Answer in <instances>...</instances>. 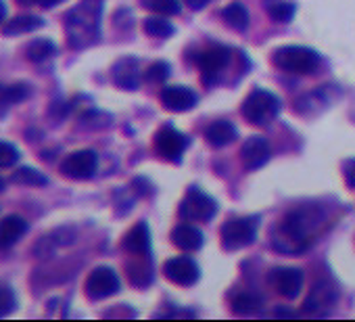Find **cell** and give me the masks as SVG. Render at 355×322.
Segmentation results:
<instances>
[{
    "instance_id": "cell-1",
    "label": "cell",
    "mask_w": 355,
    "mask_h": 322,
    "mask_svg": "<svg viewBox=\"0 0 355 322\" xmlns=\"http://www.w3.org/2000/svg\"><path fill=\"white\" fill-rule=\"evenodd\" d=\"M322 224V212L318 207H299L282 218L274 230V249L282 253H303L313 243V235Z\"/></svg>"
},
{
    "instance_id": "cell-2",
    "label": "cell",
    "mask_w": 355,
    "mask_h": 322,
    "mask_svg": "<svg viewBox=\"0 0 355 322\" xmlns=\"http://www.w3.org/2000/svg\"><path fill=\"white\" fill-rule=\"evenodd\" d=\"M101 15L103 9L98 0H84L82 5L65 15V34L71 49H86L94 44L101 36Z\"/></svg>"
},
{
    "instance_id": "cell-3",
    "label": "cell",
    "mask_w": 355,
    "mask_h": 322,
    "mask_svg": "<svg viewBox=\"0 0 355 322\" xmlns=\"http://www.w3.org/2000/svg\"><path fill=\"white\" fill-rule=\"evenodd\" d=\"M272 63L286 74L309 76L320 65V53L309 46H282L272 55Z\"/></svg>"
},
{
    "instance_id": "cell-4",
    "label": "cell",
    "mask_w": 355,
    "mask_h": 322,
    "mask_svg": "<svg viewBox=\"0 0 355 322\" xmlns=\"http://www.w3.org/2000/svg\"><path fill=\"white\" fill-rule=\"evenodd\" d=\"M280 113V99L263 88H255L243 103V117L255 126H270Z\"/></svg>"
},
{
    "instance_id": "cell-5",
    "label": "cell",
    "mask_w": 355,
    "mask_h": 322,
    "mask_svg": "<svg viewBox=\"0 0 355 322\" xmlns=\"http://www.w3.org/2000/svg\"><path fill=\"white\" fill-rule=\"evenodd\" d=\"M259 218L245 216V218H230L222 226V243L228 251H236L249 247L257 239Z\"/></svg>"
},
{
    "instance_id": "cell-6",
    "label": "cell",
    "mask_w": 355,
    "mask_h": 322,
    "mask_svg": "<svg viewBox=\"0 0 355 322\" xmlns=\"http://www.w3.org/2000/svg\"><path fill=\"white\" fill-rule=\"evenodd\" d=\"M178 214H180L184 222H209L218 214V203L199 187H191L180 203Z\"/></svg>"
},
{
    "instance_id": "cell-7",
    "label": "cell",
    "mask_w": 355,
    "mask_h": 322,
    "mask_svg": "<svg viewBox=\"0 0 355 322\" xmlns=\"http://www.w3.org/2000/svg\"><path fill=\"white\" fill-rule=\"evenodd\" d=\"M189 144H191L189 136L182 134V132H178L173 126H163L155 134V151H157V155H161L165 161H171V164H180Z\"/></svg>"
},
{
    "instance_id": "cell-8",
    "label": "cell",
    "mask_w": 355,
    "mask_h": 322,
    "mask_svg": "<svg viewBox=\"0 0 355 322\" xmlns=\"http://www.w3.org/2000/svg\"><path fill=\"white\" fill-rule=\"evenodd\" d=\"M232 59V51L220 44L207 46L205 51H201L199 55V69H201V80L207 86H214L216 82H220L222 71L228 67Z\"/></svg>"
},
{
    "instance_id": "cell-9",
    "label": "cell",
    "mask_w": 355,
    "mask_h": 322,
    "mask_svg": "<svg viewBox=\"0 0 355 322\" xmlns=\"http://www.w3.org/2000/svg\"><path fill=\"white\" fill-rule=\"evenodd\" d=\"M96 168H98V155L90 149L73 151L61 161L63 176L71 180H90L96 174Z\"/></svg>"
},
{
    "instance_id": "cell-10",
    "label": "cell",
    "mask_w": 355,
    "mask_h": 322,
    "mask_svg": "<svg viewBox=\"0 0 355 322\" xmlns=\"http://www.w3.org/2000/svg\"><path fill=\"white\" fill-rule=\"evenodd\" d=\"M121 289V280L117 276V272L109 266H98L94 268L86 282H84V291L90 299L98 301V299H107L111 295H115Z\"/></svg>"
},
{
    "instance_id": "cell-11",
    "label": "cell",
    "mask_w": 355,
    "mask_h": 322,
    "mask_svg": "<svg viewBox=\"0 0 355 322\" xmlns=\"http://www.w3.org/2000/svg\"><path fill=\"white\" fill-rule=\"evenodd\" d=\"M303 270L293 266H276L268 272V282L272 285V289L286 299L299 297L303 289Z\"/></svg>"
},
{
    "instance_id": "cell-12",
    "label": "cell",
    "mask_w": 355,
    "mask_h": 322,
    "mask_svg": "<svg viewBox=\"0 0 355 322\" xmlns=\"http://www.w3.org/2000/svg\"><path fill=\"white\" fill-rule=\"evenodd\" d=\"M163 274L167 280H171L173 285H180V287H191L199 280L201 270L197 266V262L189 255H178L171 257L163 264Z\"/></svg>"
},
{
    "instance_id": "cell-13",
    "label": "cell",
    "mask_w": 355,
    "mask_h": 322,
    "mask_svg": "<svg viewBox=\"0 0 355 322\" xmlns=\"http://www.w3.org/2000/svg\"><path fill=\"white\" fill-rule=\"evenodd\" d=\"M270 155H272V149L263 136H251L241 146V161L247 170H257L266 166L270 161Z\"/></svg>"
},
{
    "instance_id": "cell-14",
    "label": "cell",
    "mask_w": 355,
    "mask_h": 322,
    "mask_svg": "<svg viewBox=\"0 0 355 322\" xmlns=\"http://www.w3.org/2000/svg\"><path fill=\"white\" fill-rule=\"evenodd\" d=\"M161 103L169 111L182 113V111H191L197 105V94L187 86H165L161 90Z\"/></svg>"
},
{
    "instance_id": "cell-15",
    "label": "cell",
    "mask_w": 355,
    "mask_h": 322,
    "mask_svg": "<svg viewBox=\"0 0 355 322\" xmlns=\"http://www.w3.org/2000/svg\"><path fill=\"white\" fill-rule=\"evenodd\" d=\"M111 78H113L115 86H119L121 90H136L138 84H140L138 59H136V57H121V59L113 65Z\"/></svg>"
},
{
    "instance_id": "cell-16",
    "label": "cell",
    "mask_w": 355,
    "mask_h": 322,
    "mask_svg": "<svg viewBox=\"0 0 355 322\" xmlns=\"http://www.w3.org/2000/svg\"><path fill=\"white\" fill-rule=\"evenodd\" d=\"M121 249L130 255H150V230L146 222H136L123 237Z\"/></svg>"
},
{
    "instance_id": "cell-17",
    "label": "cell",
    "mask_w": 355,
    "mask_h": 322,
    "mask_svg": "<svg viewBox=\"0 0 355 322\" xmlns=\"http://www.w3.org/2000/svg\"><path fill=\"white\" fill-rule=\"evenodd\" d=\"M338 299V289L332 280H318L313 285V289L309 291L307 299H305V307L307 310H324V307H332Z\"/></svg>"
},
{
    "instance_id": "cell-18",
    "label": "cell",
    "mask_w": 355,
    "mask_h": 322,
    "mask_svg": "<svg viewBox=\"0 0 355 322\" xmlns=\"http://www.w3.org/2000/svg\"><path fill=\"white\" fill-rule=\"evenodd\" d=\"M28 232V222L21 216H7L0 220V251H7L13 245L21 241V237Z\"/></svg>"
},
{
    "instance_id": "cell-19",
    "label": "cell",
    "mask_w": 355,
    "mask_h": 322,
    "mask_svg": "<svg viewBox=\"0 0 355 322\" xmlns=\"http://www.w3.org/2000/svg\"><path fill=\"white\" fill-rule=\"evenodd\" d=\"M171 241L178 249H182V251H199L205 243V237L197 226L184 222V224H178L171 230Z\"/></svg>"
},
{
    "instance_id": "cell-20",
    "label": "cell",
    "mask_w": 355,
    "mask_h": 322,
    "mask_svg": "<svg viewBox=\"0 0 355 322\" xmlns=\"http://www.w3.org/2000/svg\"><path fill=\"white\" fill-rule=\"evenodd\" d=\"M125 272H128L130 282L138 289H146L155 278L153 264H150L148 255H134V262L125 264Z\"/></svg>"
},
{
    "instance_id": "cell-21",
    "label": "cell",
    "mask_w": 355,
    "mask_h": 322,
    "mask_svg": "<svg viewBox=\"0 0 355 322\" xmlns=\"http://www.w3.org/2000/svg\"><path fill=\"white\" fill-rule=\"evenodd\" d=\"M236 128L234 124L226 121V119H220V121H214L207 130H205V138L211 146L216 149H222V146H228L234 138H236Z\"/></svg>"
},
{
    "instance_id": "cell-22",
    "label": "cell",
    "mask_w": 355,
    "mask_h": 322,
    "mask_svg": "<svg viewBox=\"0 0 355 322\" xmlns=\"http://www.w3.org/2000/svg\"><path fill=\"white\" fill-rule=\"evenodd\" d=\"M44 26V19L38 15H17L13 19H9L3 26V34L5 36H19V34H30L34 30H40Z\"/></svg>"
},
{
    "instance_id": "cell-23",
    "label": "cell",
    "mask_w": 355,
    "mask_h": 322,
    "mask_svg": "<svg viewBox=\"0 0 355 322\" xmlns=\"http://www.w3.org/2000/svg\"><path fill=\"white\" fill-rule=\"evenodd\" d=\"M222 19L228 28H232L236 32H245L249 28V11L241 3H230L222 11Z\"/></svg>"
},
{
    "instance_id": "cell-24",
    "label": "cell",
    "mask_w": 355,
    "mask_h": 322,
    "mask_svg": "<svg viewBox=\"0 0 355 322\" xmlns=\"http://www.w3.org/2000/svg\"><path fill=\"white\" fill-rule=\"evenodd\" d=\"M55 55H57V46L49 38H36L26 49V57L32 63H42V61H46V59H51Z\"/></svg>"
},
{
    "instance_id": "cell-25",
    "label": "cell",
    "mask_w": 355,
    "mask_h": 322,
    "mask_svg": "<svg viewBox=\"0 0 355 322\" xmlns=\"http://www.w3.org/2000/svg\"><path fill=\"white\" fill-rule=\"evenodd\" d=\"M30 96V86L26 84H15V86H7L0 90V115H3L7 109H11L13 105L26 101Z\"/></svg>"
},
{
    "instance_id": "cell-26",
    "label": "cell",
    "mask_w": 355,
    "mask_h": 322,
    "mask_svg": "<svg viewBox=\"0 0 355 322\" xmlns=\"http://www.w3.org/2000/svg\"><path fill=\"white\" fill-rule=\"evenodd\" d=\"M11 183L21 185V187H44V185H49V178L42 172H38L36 168H19L17 172H13Z\"/></svg>"
},
{
    "instance_id": "cell-27",
    "label": "cell",
    "mask_w": 355,
    "mask_h": 322,
    "mask_svg": "<svg viewBox=\"0 0 355 322\" xmlns=\"http://www.w3.org/2000/svg\"><path fill=\"white\" fill-rule=\"evenodd\" d=\"M142 28H144V34H148L153 38H169L175 32L171 22L165 17H148V19H144Z\"/></svg>"
},
{
    "instance_id": "cell-28",
    "label": "cell",
    "mask_w": 355,
    "mask_h": 322,
    "mask_svg": "<svg viewBox=\"0 0 355 322\" xmlns=\"http://www.w3.org/2000/svg\"><path fill=\"white\" fill-rule=\"evenodd\" d=\"M140 5L159 15H178L182 9L178 0H140Z\"/></svg>"
},
{
    "instance_id": "cell-29",
    "label": "cell",
    "mask_w": 355,
    "mask_h": 322,
    "mask_svg": "<svg viewBox=\"0 0 355 322\" xmlns=\"http://www.w3.org/2000/svg\"><path fill=\"white\" fill-rule=\"evenodd\" d=\"M295 5L293 3H276L268 9V15L276 22V24H288L295 17Z\"/></svg>"
},
{
    "instance_id": "cell-30",
    "label": "cell",
    "mask_w": 355,
    "mask_h": 322,
    "mask_svg": "<svg viewBox=\"0 0 355 322\" xmlns=\"http://www.w3.org/2000/svg\"><path fill=\"white\" fill-rule=\"evenodd\" d=\"M19 149L11 142L0 140V168H11L19 161Z\"/></svg>"
},
{
    "instance_id": "cell-31",
    "label": "cell",
    "mask_w": 355,
    "mask_h": 322,
    "mask_svg": "<svg viewBox=\"0 0 355 322\" xmlns=\"http://www.w3.org/2000/svg\"><path fill=\"white\" fill-rule=\"evenodd\" d=\"M261 305V299L253 293H239L232 301V307L236 312H253Z\"/></svg>"
},
{
    "instance_id": "cell-32",
    "label": "cell",
    "mask_w": 355,
    "mask_h": 322,
    "mask_svg": "<svg viewBox=\"0 0 355 322\" xmlns=\"http://www.w3.org/2000/svg\"><path fill=\"white\" fill-rule=\"evenodd\" d=\"M169 65L165 63V61H157V63H153L148 69H146V82H150V84H163L167 78H169Z\"/></svg>"
},
{
    "instance_id": "cell-33",
    "label": "cell",
    "mask_w": 355,
    "mask_h": 322,
    "mask_svg": "<svg viewBox=\"0 0 355 322\" xmlns=\"http://www.w3.org/2000/svg\"><path fill=\"white\" fill-rule=\"evenodd\" d=\"M15 305H17V297H15V293L11 291V287L0 285V316H5V314L13 312Z\"/></svg>"
},
{
    "instance_id": "cell-34",
    "label": "cell",
    "mask_w": 355,
    "mask_h": 322,
    "mask_svg": "<svg viewBox=\"0 0 355 322\" xmlns=\"http://www.w3.org/2000/svg\"><path fill=\"white\" fill-rule=\"evenodd\" d=\"M343 174H345V180L351 189H355V159H347L343 164Z\"/></svg>"
},
{
    "instance_id": "cell-35",
    "label": "cell",
    "mask_w": 355,
    "mask_h": 322,
    "mask_svg": "<svg viewBox=\"0 0 355 322\" xmlns=\"http://www.w3.org/2000/svg\"><path fill=\"white\" fill-rule=\"evenodd\" d=\"M132 185L136 187L134 191H136L138 195H148V193L153 191V187H150V183H148L146 178H136V180H134Z\"/></svg>"
},
{
    "instance_id": "cell-36",
    "label": "cell",
    "mask_w": 355,
    "mask_h": 322,
    "mask_svg": "<svg viewBox=\"0 0 355 322\" xmlns=\"http://www.w3.org/2000/svg\"><path fill=\"white\" fill-rule=\"evenodd\" d=\"M184 3H187V7H189V9H193V11H201V9H205V7L211 3V0H184Z\"/></svg>"
},
{
    "instance_id": "cell-37",
    "label": "cell",
    "mask_w": 355,
    "mask_h": 322,
    "mask_svg": "<svg viewBox=\"0 0 355 322\" xmlns=\"http://www.w3.org/2000/svg\"><path fill=\"white\" fill-rule=\"evenodd\" d=\"M63 0H40V7H44V9H53V7H57V5H61Z\"/></svg>"
},
{
    "instance_id": "cell-38",
    "label": "cell",
    "mask_w": 355,
    "mask_h": 322,
    "mask_svg": "<svg viewBox=\"0 0 355 322\" xmlns=\"http://www.w3.org/2000/svg\"><path fill=\"white\" fill-rule=\"evenodd\" d=\"M5 17H7V5L3 3V0H0V24L5 22Z\"/></svg>"
},
{
    "instance_id": "cell-39",
    "label": "cell",
    "mask_w": 355,
    "mask_h": 322,
    "mask_svg": "<svg viewBox=\"0 0 355 322\" xmlns=\"http://www.w3.org/2000/svg\"><path fill=\"white\" fill-rule=\"evenodd\" d=\"M17 3L24 7H32V5H40V0H17Z\"/></svg>"
},
{
    "instance_id": "cell-40",
    "label": "cell",
    "mask_w": 355,
    "mask_h": 322,
    "mask_svg": "<svg viewBox=\"0 0 355 322\" xmlns=\"http://www.w3.org/2000/svg\"><path fill=\"white\" fill-rule=\"evenodd\" d=\"M3 191H5V180L0 178V193H3Z\"/></svg>"
}]
</instances>
